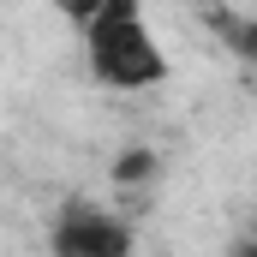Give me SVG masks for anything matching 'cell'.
<instances>
[{
    "label": "cell",
    "instance_id": "cell-3",
    "mask_svg": "<svg viewBox=\"0 0 257 257\" xmlns=\"http://www.w3.org/2000/svg\"><path fill=\"white\" fill-rule=\"evenodd\" d=\"M209 30H215L233 54L257 60V18H245V12H209Z\"/></svg>",
    "mask_w": 257,
    "mask_h": 257
},
{
    "label": "cell",
    "instance_id": "cell-1",
    "mask_svg": "<svg viewBox=\"0 0 257 257\" xmlns=\"http://www.w3.org/2000/svg\"><path fill=\"white\" fill-rule=\"evenodd\" d=\"M84 54H90V78L102 90H156L168 78V54L156 48L144 12L132 0H108V6L84 12Z\"/></svg>",
    "mask_w": 257,
    "mask_h": 257
},
{
    "label": "cell",
    "instance_id": "cell-4",
    "mask_svg": "<svg viewBox=\"0 0 257 257\" xmlns=\"http://www.w3.org/2000/svg\"><path fill=\"white\" fill-rule=\"evenodd\" d=\"M150 174H156V156H150V150H132V156L114 162V180H120V186H138V180H150Z\"/></svg>",
    "mask_w": 257,
    "mask_h": 257
},
{
    "label": "cell",
    "instance_id": "cell-2",
    "mask_svg": "<svg viewBox=\"0 0 257 257\" xmlns=\"http://www.w3.org/2000/svg\"><path fill=\"white\" fill-rule=\"evenodd\" d=\"M48 245H54V257H126L132 227L102 203H66Z\"/></svg>",
    "mask_w": 257,
    "mask_h": 257
},
{
    "label": "cell",
    "instance_id": "cell-5",
    "mask_svg": "<svg viewBox=\"0 0 257 257\" xmlns=\"http://www.w3.org/2000/svg\"><path fill=\"white\" fill-rule=\"evenodd\" d=\"M233 257H257V233H251V239H239V245H233Z\"/></svg>",
    "mask_w": 257,
    "mask_h": 257
}]
</instances>
